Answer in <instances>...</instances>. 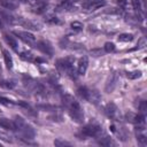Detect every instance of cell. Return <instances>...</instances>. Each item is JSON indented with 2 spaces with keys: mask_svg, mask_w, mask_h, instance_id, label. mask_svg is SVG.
<instances>
[{
  "mask_svg": "<svg viewBox=\"0 0 147 147\" xmlns=\"http://www.w3.org/2000/svg\"><path fill=\"white\" fill-rule=\"evenodd\" d=\"M86 101L93 103V105H98L101 101V95L99 94V92L96 90H88V94L86 98Z\"/></svg>",
  "mask_w": 147,
  "mask_h": 147,
  "instance_id": "cell-12",
  "label": "cell"
},
{
  "mask_svg": "<svg viewBox=\"0 0 147 147\" xmlns=\"http://www.w3.org/2000/svg\"><path fill=\"white\" fill-rule=\"evenodd\" d=\"M21 57L23 60H26V61H34L36 60V57L33 56V54L30 53V52H23V53H21Z\"/></svg>",
  "mask_w": 147,
  "mask_h": 147,
  "instance_id": "cell-26",
  "label": "cell"
},
{
  "mask_svg": "<svg viewBox=\"0 0 147 147\" xmlns=\"http://www.w3.org/2000/svg\"><path fill=\"white\" fill-rule=\"evenodd\" d=\"M88 87H86V86H80L78 90H77V94L79 95V98L80 99H84V100H86V98H87V94H88Z\"/></svg>",
  "mask_w": 147,
  "mask_h": 147,
  "instance_id": "cell-21",
  "label": "cell"
},
{
  "mask_svg": "<svg viewBox=\"0 0 147 147\" xmlns=\"http://www.w3.org/2000/svg\"><path fill=\"white\" fill-rule=\"evenodd\" d=\"M137 46H138V48L144 47V46H145V39H144V38H142V39H140V41H139V44H138Z\"/></svg>",
  "mask_w": 147,
  "mask_h": 147,
  "instance_id": "cell-37",
  "label": "cell"
},
{
  "mask_svg": "<svg viewBox=\"0 0 147 147\" xmlns=\"http://www.w3.org/2000/svg\"><path fill=\"white\" fill-rule=\"evenodd\" d=\"M0 105H3L6 107H9V106H13L14 102L11 100H8V99L3 98V96H0Z\"/></svg>",
  "mask_w": 147,
  "mask_h": 147,
  "instance_id": "cell-30",
  "label": "cell"
},
{
  "mask_svg": "<svg viewBox=\"0 0 147 147\" xmlns=\"http://www.w3.org/2000/svg\"><path fill=\"white\" fill-rule=\"evenodd\" d=\"M29 3L31 5L32 11L34 14H44L47 9L48 0H30Z\"/></svg>",
  "mask_w": 147,
  "mask_h": 147,
  "instance_id": "cell-3",
  "label": "cell"
},
{
  "mask_svg": "<svg viewBox=\"0 0 147 147\" xmlns=\"http://www.w3.org/2000/svg\"><path fill=\"white\" fill-rule=\"evenodd\" d=\"M70 26H71V29L75 30V31H80V30H83V28H84L83 24H82L80 22H78V21H74V22H71Z\"/></svg>",
  "mask_w": 147,
  "mask_h": 147,
  "instance_id": "cell-28",
  "label": "cell"
},
{
  "mask_svg": "<svg viewBox=\"0 0 147 147\" xmlns=\"http://www.w3.org/2000/svg\"><path fill=\"white\" fill-rule=\"evenodd\" d=\"M13 33L16 37H18L21 40H23L25 44H29V45H34L36 44V37L29 31H14Z\"/></svg>",
  "mask_w": 147,
  "mask_h": 147,
  "instance_id": "cell-6",
  "label": "cell"
},
{
  "mask_svg": "<svg viewBox=\"0 0 147 147\" xmlns=\"http://www.w3.org/2000/svg\"><path fill=\"white\" fill-rule=\"evenodd\" d=\"M117 3L119 6V8H125L126 6V0H117Z\"/></svg>",
  "mask_w": 147,
  "mask_h": 147,
  "instance_id": "cell-36",
  "label": "cell"
},
{
  "mask_svg": "<svg viewBox=\"0 0 147 147\" xmlns=\"http://www.w3.org/2000/svg\"><path fill=\"white\" fill-rule=\"evenodd\" d=\"M90 54L91 55H93V56H102L103 55V51H101V49H92L91 52H90Z\"/></svg>",
  "mask_w": 147,
  "mask_h": 147,
  "instance_id": "cell-33",
  "label": "cell"
},
{
  "mask_svg": "<svg viewBox=\"0 0 147 147\" xmlns=\"http://www.w3.org/2000/svg\"><path fill=\"white\" fill-rule=\"evenodd\" d=\"M74 5H75V0H63L61 3H59V5H57L56 10H57V11L68 10V9H71Z\"/></svg>",
  "mask_w": 147,
  "mask_h": 147,
  "instance_id": "cell-15",
  "label": "cell"
},
{
  "mask_svg": "<svg viewBox=\"0 0 147 147\" xmlns=\"http://www.w3.org/2000/svg\"><path fill=\"white\" fill-rule=\"evenodd\" d=\"M114 49H115V45H114V42H106L105 44V52L106 53H110V52H114Z\"/></svg>",
  "mask_w": 147,
  "mask_h": 147,
  "instance_id": "cell-29",
  "label": "cell"
},
{
  "mask_svg": "<svg viewBox=\"0 0 147 147\" xmlns=\"http://www.w3.org/2000/svg\"><path fill=\"white\" fill-rule=\"evenodd\" d=\"M96 139H98V142L100 145H102V146H115L114 140L110 137H108L107 134L101 133L99 137H96Z\"/></svg>",
  "mask_w": 147,
  "mask_h": 147,
  "instance_id": "cell-14",
  "label": "cell"
},
{
  "mask_svg": "<svg viewBox=\"0 0 147 147\" xmlns=\"http://www.w3.org/2000/svg\"><path fill=\"white\" fill-rule=\"evenodd\" d=\"M2 26V23H1V20H0V28Z\"/></svg>",
  "mask_w": 147,
  "mask_h": 147,
  "instance_id": "cell-38",
  "label": "cell"
},
{
  "mask_svg": "<svg viewBox=\"0 0 147 147\" xmlns=\"http://www.w3.org/2000/svg\"><path fill=\"white\" fill-rule=\"evenodd\" d=\"M37 107L39 109H42L44 111H53V113H56L59 109L56 106H51V105H38Z\"/></svg>",
  "mask_w": 147,
  "mask_h": 147,
  "instance_id": "cell-24",
  "label": "cell"
},
{
  "mask_svg": "<svg viewBox=\"0 0 147 147\" xmlns=\"http://www.w3.org/2000/svg\"><path fill=\"white\" fill-rule=\"evenodd\" d=\"M0 72H1V67H0Z\"/></svg>",
  "mask_w": 147,
  "mask_h": 147,
  "instance_id": "cell-39",
  "label": "cell"
},
{
  "mask_svg": "<svg viewBox=\"0 0 147 147\" xmlns=\"http://www.w3.org/2000/svg\"><path fill=\"white\" fill-rule=\"evenodd\" d=\"M126 77L129 79H137L139 77H141V71L140 70H134V71H130L126 74Z\"/></svg>",
  "mask_w": 147,
  "mask_h": 147,
  "instance_id": "cell-25",
  "label": "cell"
},
{
  "mask_svg": "<svg viewBox=\"0 0 147 147\" xmlns=\"http://www.w3.org/2000/svg\"><path fill=\"white\" fill-rule=\"evenodd\" d=\"M3 39L6 40V42H7L14 51H17L18 44H17V40L15 39V37H13V36L9 34V33H5V34H3Z\"/></svg>",
  "mask_w": 147,
  "mask_h": 147,
  "instance_id": "cell-16",
  "label": "cell"
},
{
  "mask_svg": "<svg viewBox=\"0 0 147 147\" xmlns=\"http://www.w3.org/2000/svg\"><path fill=\"white\" fill-rule=\"evenodd\" d=\"M117 39H118V41H122V42H129V41L133 40V34H131V33H121Z\"/></svg>",
  "mask_w": 147,
  "mask_h": 147,
  "instance_id": "cell-22",
  "label": "cell"
},
{
  "mask_svg": "<svg viewBox=\"0 0 147 147\" xmlns=\"http://www.w3.org/2000/svg\"><path fill=\"white\" fill-rule=\"evenodd\" d=\"M62 103L68 109V114L71 117V119L78 124L83 123L84 121V113L79 105V102L70 94H64L62 96Z\"/></svg>",
  "mask_w": 147,
  "mask_h": 147,
  "instance_id": "cell-1",
  "label": "cell"
},
{
  "mask_svg": "<svg viewBox=\"0 0 147 147\" xmlns=\"http://www.w3.org/2000/svg\"><path fill=\"white\" fill-rule=\"evenodd\" d=\"M125 118H126V121L127 122H130V123H134L136 124V121H137V114H134V113H126L125 114Z\"/></svg>",
  "mask_w": 147,
  "mask_h": 147,
  "instance_id": "cell-27",
  "label": "cell"
},
{
  "mask_svg": "<svg viewBox=\"0 0 147 147\" xmlns=\"http://www.w3.org/2000/svg\"><path fill=\"white\" fill-rule=\"evenodd\" d=\"M139 110L141 111V114H145L146 110H147V105H146V101H141L140 105H139Z\"/></svg>",
  "mask_w": 147,
  "mask_h": 147,
  "instance_id": "cell-34",
  "label": "cell"
},
{
  "mask_svg": "<svg viewBox=\"0 0 147 147\" xmlns=\"http://www.w3.org/2000/svg\"><path fill=\"white\" fill-rule=\"evenodd\" d=\"M54 145L55 146H70V142L61 140V139H56V140H54Z\"/></svg>",
  "mask_w": 147,
  "mask_h": 147,
  "instance_id": "cell-31",
  "label": "cell"
},
{
  "mask_svg": "<svg viewBox=\"0 0 147 147\" xmlns=\"http://www.w3.org/2000/svg\"><path fill=\"white\" fill-rule=\"evenodd\" d=\"M0 126L5 130H10V131L15 130V125H14L13 121H10L8 118H0Z\"/></svg>",
  "mask_w": 147,
  "mask_h": 147,
  "instance_id": "cell-17",
  "label": "cell"
},
{
  "mask_svg": "<svg viewBox=\"0 0 147 147\" xmlns=\"http://www.w3.org/2000/svg\"><path fill=\"white\" fill-rule=\"evenodd\" d=\"M106 3H107L106 0H84L82 3V7L87 10H94L106 6Z\"/></svg>",
  "mask_w": 147,
  "mask_h": 147,
  "instance_id": "cell-5",
  "label": "cell"
},
{
  "mask_svg": "<svg viewBox=\"0 0 147 147\" xmlns=\"http://www.w3.org/2000/svg\"><path fill=\"white\" fill-rule=\"evenodd\" d=\"M0 6L8 10H14L17 7V3H15L13 0H0Z\"/></svg>",
  "mask_w": 147,
  "mask_h": 147,
  "instance_id": "cell-18",
  "label": "cell"
},
{
  "mask_svg": "<svg viewBox=\"0 0 147 147\" xmlns=\"http://www.w3.org/2000/svg\"><path fill=\"white\" fill-rule=\"evenodd\" d=\"M23 28L28 29V30H31V31H39L41 29V24L36 22V21H31V20H28V18H22L21 21V24Z\"/></svg>",
  "mask_w": 147,
  "mask_h": 147,
  "instance_id": "cell-10",
  "label": "cell"
},
{
  "mask_svg": "<svg viewBox=\"0 0 147 147\" xmlns=\"http://www.w3.org/2000/svg\"><path fill=\"white\" fill-rule=\"evenodd\" d=\"M69 44H70V42H69V40H68L67 38H64V37L60 40V47H61V48H67Z\"/></svg>",
  "mask_w": 147,
  "mask_h": 147,
  "instance_id": "cell-32",
  "label": "cell"
},
{
  "mask_svg": "<svg viewBox=\"0 0 147 147\" xmlns=\"http://www.w3.org/2000/svg\"><path fill=\"white\" fill-rule=\"evenodd\" d=\"M2 53H3V59H5V63H6L7 69H11L13 68V57H11V55L7 51H3Z\"/></svg>",
  "mask_w": 147,
  "mask_h": 147,
  "instance_id": "cell-20",
  "label": "cell"
},
{
  "mask_svg": "<svg viewBox=\"0 0 147 147\" xmlns=\"http://www.w3.org/2000/svg\"><path fill=\"white\" fill-rule=\"evenodd\" d=\"M34 45H36V47H37L41 53H44V54H46V55H48V56H52L53 53H54L53 46H52V44H51L48 40H40V41H37Z\"/></svg>",
  "mask_w": 147,
  "mask_h": 147,
  "instance_id": "cell-7",
  "label": "cell"
},
{
  "mask_svg": "<svg viewBox=\"0 0 147 147\" xmlns=\"http://www.w3.org/2000/svg\"><path fill=\"white\" fill-rule=\"evenodd\" d=\"M13 123H14V125H15V130H20V129L24 125L25 121H24L22 117H20V116H15L14 119H13Z\"/></svg>",
  "mask_w": 147,
  "mask_h": 147,
  "instance_id": "cell-23",
  "label": "cell"
},
{
  "mask_svg": "<svg viewBox=\"0 0 147 147\" xmlns=\"http://www.w3.org/2000/svg\"><path fill=\"white\" fill-rule=\"evenodd\" d=\"M105 113H106V115H107L109 118H111V119H114V121H118L119 117H121L119 110H118L117 106H116L114 102H109V103L105 107Z\"/></svg>",
  "mask_w": 147,
  "mask_h": 147,
  "instance_id": "cell-4",
  "label": "cell"
},
{
  "mask_svg": "<svg viewBox=\"0 0 147 147\" xmlns=\"http://www.w3.org/2000/svg\"><path fill=\"white\" fill-rule=\"evenodd\" d=\"M74 60H75V59L71 57V56L57 60V61H56V68H57V70L65 74V71L74 64Z\"/></svg>",
  "mask_w": 147,
  "mask_h": 147,
  "instance_id": "cell-9",
  "label": "cell"
},
{
  "mask_svg": "<svg viewBox=\"0 0 147 147\" xmlns=\"http://www.w3.org/2000/svg\"><path fill=\"white\" fill-rule=\"evenodd\" d=\"M18 131L21 132L22 137L25 138V139H33L34 136H36V131H34V129H33L30 124H26V123H24V125H23Z\"/></svg>",
  "mask_w": 147,
  "mask_h": 147,
  "instance_id": "cell-11",
  "label": "cell"
},
{
  "mask_svg": "<svg viewBox=\"0 0 147 147\" xmlns=\"http://www.w3.org/2000/svg\"><path fill=\"white\" fill-rule=\"evenodd\" d=\"M117 83H118V74H117V72H113V74L108 77V79H107V82H106L105 92L111 93V92L116 88Z\"/></svg>",
  "mask_w": 147,
  "mask_h": 147,
  "instance_id": "cell-8",
  "label": "cell"
},
{
  "mask_svg": "<svg viewBox=\"0 0 147 147\" xmlns=\"http://www.w3.org/2000/svg\"><path fill=\"white\" fill-rule=\"evenodd\" d=\"M102 133L101 126L96 123H90L87 125H85L82 130L80 133H78V137H80L79 139H86V138H91V137H99Z\"/></svg>",
  "mask_w": 147,
  "mask_h": 147,
  "instance_id": "cell-2",
  "label": "cell"
},
{
  "mask_svg": "<svg viewBox=\"0 0 147 147\" xmlns=\"http://www.w3.org/2000/svg\"><path fill=\"white\" fill-rule=\"evenodd\" d=\"M88 67V60L86 56H82L78 61V67H77V72L78 75H85L86 70Z\"/></svg>",
  "mask_w": 147,
  "mask_h": 147,
  "instance_id": "cell-13",
  "label": "cell"
},
{
  "mask_svg": "<svg viewBox=\"0 0 147 147\" xmlns=\"http://www.w3.org/2000/svg\"><path fill=\"white\" fill-rule=\"evenodd\" d=\"M15 86H16L15 80H11V79H3V80H0V87H2V88H5V90H13Z\"/></svg>",
  "mask_w": 147,
  "mask_h": 147,
  "instance_id": "cell-19",
  "label": "cell"
},
{
  "mask_svg": "<svg viewBox=\"0 0 147 147\" xmlns=\"http://www.w3.org/2000/svg\"><path fill=\"white\" fill-rule=\"evenodd\" d=\"M46 21H47L48 23H51V24H59V23H60V21H59L56 17H54V16H51V17H48Z\"/></svg>",
  "mask_w": 147,
  "mask_h": 147,
  "instance_id": "cell-35",
  "label": "cell"
}]
</instances>
